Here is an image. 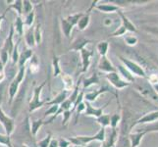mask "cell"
I'll return each mask as SVG.
<instances>
[{"mask_svg":"<svg viewBox=\"0 0 158 147\" xmlns=\"http://www.w3.org/2000/svg\"><path fill=\"white\" fill-rule=\"evenodd\" d=\"M68 140L71 142V144L74 145H79V146H85L89 144V142L94 140H98V141H104L105 140V129L101 128L100 130L94 137H70Z\"/></svg>","mask_w":158,"mask_h":147,"instance_id":"1","label":"cell"},{"mask_svg":"<svg viewBox=\"0 0 158 147\" xmlns=\"http://www.w3.org/2000/svg\"><path fill=\"white\" fill-rule=\"evenodd\" d=\"M25 74H26V66L19 68V72H18L17 76H16V78L12 80V83H11V84L9 86L8 92H9V103L10 104H12L15 96L18 93L20 85L22 84V81L24 80Z\"/></svg>","mask_w":158,"mask_h":147,"instance_id":"2","label":"cell"},{"mask_svg":"<svg viewBox=\"0 0 158 147\" xmlns=\"http://www.w3.org/2000/svg\"><path fill=\"white\" fill-rule=\"evenodd\" d=\"M45 83H46V81H43L40 85L36 86V88H35L34 96H32V99L30 102V112H35L39 108H41L43 105H44V103L47 102L45 100H41L40 99V93H41L42 88H44Z\"/></svg>","mask_w":158,"mask_h":147,"instance_id":"3","label":"cell"},{"mask_svg":"<svg viewBox=\"0 0 158 147\" xmlns=\"http://www.w3.org/2000/svg\"><path fill=\"white\" fill-rule=\"evenodd\" d=\"M0 123L3 125L4 129H5V133H6V135H10L14 133V129H15V122L14 120L7 116L5 112L2 110V108L0 107Z\"/></svg>","mask_w":158,"mask_h":147,"instance_id":"4","label":"cell"},{"mask_svg":"<svg viewBox=\"0 0 158 147\" xmlns=\"http://www.w3.org/2000/svg\"><path fill=\"white\" fill-rule=\"evenodd\" d=\"M106 78H107V80H108L109 81H110V84H111L112 85L115 86L116 88L121 89V88H126V86L129 85V83H128V81L123 80L121 78L119 77V75H118L116 72L107 74V75H106Z\"/></svg>","mask_w":158,"mask_h":147,"instance_id":"5","label":"cell"},{"mask_svg":"<svg viewBox=\"0 0 158 147\" xmlns=\"http://www.w3.org/2000/svg\"><path fill=\"white\" fill-rule=\"evenodd\" d=\"M26 91H27V85L25 84L19 93H17V96H16L15 103H14V105L12 107V110H11V114H12L13 116L17 115L19 110L22 107V105H23V101H24V97H25V94H26Z\"/></svg>","mask_w":158,"mask_h":147,"instance_id":"6","label":"cell"},{"mask_svg":"<svg viewBox=\"0 0 158 147\" xmlns=\"http://www.w3.org/2000/svg\"><path fill=\"white\" fill-rule=\"evenodd\" d=\"M120 59H121V61L126 65V68L128 70H130L131 72L134 73L135 75L137 76H139V77H144V72L143 70L141 69V67H139L138 64H135L132 61H130V60L128 59H125L123 57H120Z\"/></svg>","mask_w":158,"mask_h":147,"instance_id":"7","label":"cell"},{"mask_svg":"<svg viewBox=\"0 0 158 147\" xmlns=\"http://www.w3.org/2000/svg\"><path fill=\"white\" fill-rule=\"evenodd\" d=\"M81 63H83L81 72L85 73L89 70V67L90 65V58L94 55V51L88 50V49L85 47L81 50Z\"/></svg>","mask_w":158,"mask_h":147,"instance_id":"8","label":"cell"},{"mask_svg":"<svg viewBox=\"0 0 158 147\" xmlns=\"http://www.w3.org/2000/svg\"><path fill=\"white\" fill-rule=\"evenodd\" d=\"M14 26L12 25L11 26V29H10V34L8 35V37L6 39L4 42V45L2 47V50L4 51H7L9 55H12V52H13V49H14V46L15 44L13 43V35H14Z\"/></svg>","mask_w":158,"mask_h":147,"instance_id":"9","label":"cell"},{"mask_svg":"<svg viewBox=\"0 0 158 147\" xmlns=\"http://www.w3.org/2000/svg\"><path fill=\"white\" fill-rule=\"evenodd\" d=\"M32 56H34V53H32V50L31 48L28 47L26 49H23V51L20 53V56H19V61H18L19 68L25 67L27 61H28L29 59H31Z\"/></svg>","mask_w":158,"mask_h":147,"instance_id":"10","label":"cell"},{"mask_svg":"<svg viewBox=\"0 0 158 147\" xmlns=\"http://www.w3.org/2000/svg\"><path fill=\"white\" fill-rule=\"evenodd\" d=\"M98 69L102 72H106V73H114L116 72L115 68L113 67V65L111 64V62L106 58V56L101 57L99 64H98Z\"/></svg>","mask_w":158,"mask_h":147,"instance_id":"11","label":"cell"},{"mask_svg":"<svg viewBox=\"0 0 158 147\" xmlns=\"http://www.w3.org/2000/svg\"><path fill=\"white\" fill-rule=\"evenodd\" d=\"M85 114L86 116H94L98 118L101 115H103V110H104L105 106L103 108H99V109H95L92 107L89 102H85Z\"/></svg>","mask_w":158,"mask_h":147,"instance_id":"12","label":"cell"},{"mask_svg":"<svg viewBox=\"0 0 158 147\" xmlns=\"http://www.w3.org/2000/svg\"><path fill=\"white\" fill-rule=\"evenodd\" d=\"M89 20H90V13H89V11H88V13L83 14V16L80 18L78 24H77L78 29L80 31H85L86 28H88V26L89 24Z\"/></svg>","mask_w":158,"mask_h":147,"instance_id":"13","label":"cell"},{"mask_svg":"<svg viewBox=\"0 0 158 147\" xmlns=\"http://www.w3.org/2000/svg\"><path fill=\"white\" fill-rule=\"evenodd\" d=\"M61 28H62V31L64 32L65 36H66L67 39H70V35L74 28V25L71 23V22H69L67 19H61Z\"/></svg>","mask_w":158,"mask_h":147,"instance_id":"14","label":"cell"},{"mask_svg":"<svg viewBox=\"0 0 158 147\" xmlns=\"http://www.w3.org/2000/svg\"><path fill=\"white\" fill-rule=\"evenodd\" d=\"M68 94H69V92L66 91V90H63L61 91L60 93L54 98L53 100L49 101V102H47V104L48 105H59V104H62V103L67 99V97H68Z\"/></svg>","mask_w":158,"mask_h":147,"instance_id":"15","label":"cell"},{"mask_svg":"<svg viewBox=\"0 0 158 147\" xmlns=\"http://www.w3.org/2000/svg\"><path fill=\"white\" fill-rule=\"evenodd\" d=\"M61 78L64 83V90H66L68 92L72 91L74 88V80H73L72 77L69 75H66V74H62Z\"/></svg>","mask_w":158,"mask_h":147,"instance_id":"16","label":"cell"},{"mask_svg":"<svg viewBox=\"0 0 158 147\" xmlns=\"http://www.w3.org/2000/svg\"><path fill=\"white\" fill-rule=\"evenodd\" d=\"M105 91H107V88H100V89H98V90H96V91H94V92H89V93H88V94H85L84 97V99L88 102V101H94L96 98H97V96L98 95H100L101 93H103V92H105Z\"/></svg>","mask_w":158,"mask_h":147,"instance_id":"17","label":"cell"},{"mask_svg":"<svg viewBox=\"0 0 158 147\" xmlns=\"http://www.w3.org/2000/svg\"><path fill=\"white\" fill-rule=\"evenodd\" d=\"M25 39H26V43L28 45L29 48L31 49V47H34L36 45L35 43V35H34V31H32L31 29H29V31L26 32V35H25Z\"/></svg>","mask_w":158,"mask_h":147,"instance_id":"18","label":"cell"},{"mask_svg":"<svg viewBox=\"0 0 158 147\" xmlns=\"http://www.w3.org/2000/svg\"><path fill=\"white\" fill-rule=\"evenodd\" d=\"M96 8L99 11H101V12H104V13H113V12H115V11L118 10V7L115 6V5H112V4L97 5Z\"/></svg>","mask_w":158,"mask_h":147,"instance_id":"19","label":"cell"},{"mask_svg":"<svg viewBox=\"0 0 158 147\" xmlns=\"http://www.w3.org/2000/svg\"><path fill=\"white\" fill-rule=\"evenodd\" d=\"M24 21L22 20L21 16H17L15 19V28L16 31L18 32L19 35H24Z\"/></svg>","mask_w":158,"mask_h":147,"instance_id":"20","label":"cell"},{"mask_svg":"<svg viewBox=\"0 0 158 147\" xmlns=\"http://www.w3.org/2000/svg\"><path fill=\"white\" fill-rule=\"evenodd\" d=\"M44 125V122L42 120H37V121H31V133L34 137H36L37 132L40 130L41 126Z\"/></svg>","mask_w":158,"mask_h":147,"instance_id":"21","label":"cell"},{"mask_svg":"<svg viewBox=\"0 0 158 147\" xmlns=\"http://www.w3.org/2000/svg\"><path fill=\"white\" fill-rule=\"evenodd\" d=\"M158 120V112H152L149 113L148 115H145L143 118H141L140 120L137 122V124H140V123H146V122H154Z\"/></svg>","mask_w":158,"mask_h":147,"instance_id":"22","label":"cell"},{"mask_svg":"<svg viewBox=\"0 0 158 147\" xmlns=\"http://www.w3.org/2000/svg\"><path fill=\"white\" fill-rule=\"evenodd\" d=\"M30 70L32 74H36L40 71V63H39V60H37V57L35 55H34L31 58Z\"/></svg>","mask_w":158,"mask_h":147,"instance_id":"23","label":"cell"},{"mask_svg":"<svg viewBox=\"0 0 158 147\" xmlns=\"http://www.w3.org/2000/svg\"><path fill=\"white\" fill-rule=\"evenodd\" d=\"M138 89H139L140 92H143V93L145 96H149L150 98H152V99L157 100V97L155 96L154 91L152 90L150 88H148V86H144V85H141V86H138Z\"/></svg>","mask_w":158,"mask_h":147,"instance_id":"24","label":"cell"},{"mask_svg":"<svg viewBox=\"0 0 158 147\" xmlns=\"http://www.w3.org/2000/svg\"><path fill=\"white\" fill-rule=\"evenodd\" d=\"M8 9H14L15 11H17L18 16H21L22 17V12H23V1H21V0L14 1L13 4H10Z\"/></svg>","mask_w":158,"mask_h":147,"instance_id":"25","label":"cell"},{"mask_svg":"<svg viewBox=\"0 0 158 147\" xmlns=\"http://www.w3.org/2000/svg\"><path fill=\"white\" fill-rule=\"evenodd\" d=\"M96 49H97V51H98V53L100 54V56L104 57L106 56L107 51H108V43L106 41H101L97 44Z\"/></svg>","mask_w":158,"mask_h":147,"instance_id":"26","label":"cell"},{"mask_svg":"<svg viewBox=\"0 0 158 147\" xmlns=\"http://www.w3.org/2000/svg\"><path fill=\"white\" fill-rule=\"evenodd\" d=\"M34 35H35V43H36V44H40V43L41 42V40H42V30H41V25L40 24H37L35 26Z\"/></svg>","mask_w":158,"mask_h":147,"instance_id":"27","label":"cell"},{"mask_svg":"<svg viewBox=\"0 0 158 147\" xmlns=\"http://www.w3.org/2000/svg\"><path fill=\"white\" fill-rule=\"evenodd\" d=\"M121 17L123 19V26L122 27L125 30H126V31H137V30H135V26L132 23H131L130 20L127 17H125L123 14H121Z\"/></svg>","mask_w":158,"mask_h":147,"instance_id":"28","label":"cell"},{"mask_svg":"<svg viewBox=\"0 0 158 147\" xmlns=\"http://www.w3.org/2000/svg\"><path fill=\"white\" fill-rule=\"evenodd\" d=\"M110 120H111V116L110 115H101L100 117L97 118V123H99L102 128H105L107 126H110Z\"/></svg>","mask_w":158,"mask_h":147,"instance_id":"29","label":"cell"},{"mask_svg":"<svg viewBox=\"0 0 158 147\" xmlns=\"http://www.w3.org/2000/svg\"><path fill=\"white\" fill-rule=\"evenodd\" d=\"M52 66H53V76L54 77H58V76L61 74V68L59 67V58L58 57H56V56L53 57Z\"/></svg>","mask_w":158,"mask_h":147,"instance_id":"30","label":"cell"},{"mask_svg":"<svg viewBox=\"0 0 158 147\" xmlns=\"http://www.w3.org/2000/svg\"><path fill=\"white\" fill-rule=\"evenodd\" d=\"M94 84H98V78H97V75L96 74H94L91 78L86 79V80H84V88H89V85Z\"/></svg>","mask_w":158,"mask_h":147,"instance_id":"31","label":"cell"},{"mask_svg":"<svg viewBox=\"0 0 158 147\" xmlns=\"http://www.w3.org/2000/svg\"><path fill=\"white\" fill-rule=\"evenodd\" d=\"M88 42H89V40H85V39H79L74 43V46L72 47V49L78 51V50H81L83 48H85V46L88 44Z\"/></svg>","mask_w":158,"mask_h":147,"instance_id":"32","label":"cell"},{"mask_svg":"<svg viewBox=\"0 0 158 147\" xmlns=\"http://www.w3.org/2000/svg\"><path fill=\"white\" fill-rule=\"evenodd\" d=\"M19 56H20V53H19V42L14 46V49H13V52H12V63L13 65H15L16 63H18L19 61Z\"/></svg>","mask_w":158,"mask_h":147,"instance_id":"33","label":"cell"},{"mask_svg":"<svg viewBox=\"0 0 158 147\" xmlns=\"http://www.w3.org/2000/svg\"><path fill=\"white\" fill-rule=\"evenodd\" d=\"M51 139H52L51 133H48L46 137H44L42 140H40V141L37 142V147H48V146H49Z\"/></svg>","mask_w":158,"mask_h":147,"instance_id":"34","label":"cell"},{"mask_svg":"<svg viewBox=\"0 0 158 147\" xmlns=\"http://www.w3.org/2000/svg\"><path fill=\"white\" fill-rule=\"evenodd\" d=\"M0 144L5 145L7 147H13L12 142H11V139L9 135L6 134H0Z\"/></svg>","mask_w":158,"mask_h":147,"instance_id":"35","label":"cell"},{"mask_svg":"<svg viewBox=\"0 0 158 147\" xmlns=\"http://www.w3.org/2000/svg\"><path fill=\"white\" fill-rule=\"evenodd\" d=\"M143 133H135L131 137V139H132V147L139 146V141H140L141 137H143Z\"/></svg>","mask_w":158,"mask_h":147,"instance_id":"36","label":"cell"},{"mask_svg":"<svg viewBox=\"0 0 158 147\" xmlns=\"http://www.w3.org/2000/svg\"><path fill=\"white\" fill-rule=\"evenodd\" d=\"M116 135H117V134H116V130H115V129H113V133H112V134H111L110 138L108 139L107 142H105L104 145H103L102 147H112V146L114 145V143H115Z\"/></svg>","mask_w":158,"mask_h":147,"instance_id":"37","label":"cell"},{"mask_svg":"<svg viewBox=\"0 0 158 147\" xmlns=\"http://www.w3.org/2000/svg\"><path fill=\"white\" fill-rule=\"evenodd\" d=\"M23 12L27 15L32 12V4L31 1H28V0L23 1Z\"/></svg>","mask_w":158,"mask_h":147,"instance_id":"38","label":"cell"},{"mask_svg":"<svg viewBox=\"0 0 158 147\" xmlns=\"http://www.w3.org/2000/svg\"><path fill=\"white\" fill-rule=\"evenodd\" d=\"M34 20H35V13L31 12L30 14L27 15V18L24 21V25L28 27V28H30V27L32 25V23H34Z\"/></svg>","mask_w":158,"mask_h":147,"instance_id":"39","label":"cell"},{"mask_svg":"<svg viewBox=\"0 0 158 147\" xmlns=\"http://www.w3.org/2000/svg\"><path fill=\"white\" fill-rule=\"evenodd\" d=\"M58 109H59V106L58 105H52L48 110L45 112V117L46 116H55L56 115V113L58 112Z\"/></svg>","mask_w":158,"mask_h":147,"instance_id":"40","label":"cell"},{"mask_svg":"<svg viewBox=\"0 0 158 147\" xmlns=\"http://www.w3.org/2000/svg\"><path fill=\"white\" fill-rule=\"evenodd\" d=\"M119 70H120V72H121V74H123V77L127 79V80H134L132 75H131L126 69H124L123 66H119Z\"/></svg>","mask_w":158,"mask_h":147,"instance_id":"41","label":"cell"},{"mask_svg":"<svg viewBox=\"0 0 158 147\" xmlns=\"http://www.w3.org/2000/svg\"><path fill=\"white\" fill-rule=\"evenodd\" d=\"M119 120H120V116H119V115H113V116H111L110 125L112 126L113 129H115V128H116L117 124H118V122H119Z\"/></svg>","mask_w":158,"mask_h":147,"instance_id":"42","label":"cell"},{"mask_svg":"<svg viewBox=\"0 0 158 147\" xmlns=\"http://www.w3.org/2000/svg\"><path fill=\"white\" fill-rule=\"evenodd\" d=\"M71 113H72V110H68V111H65L63 112V116H64V120H63V126H65L68 121H69V119L71 117Z\"/></svg>","mask_w":158,"mask_h":147,"instance_id":"43","label":"cell"},{"mask_svg":"<svg viewBox=\"0 0 158 147\" xmlns=\"http://www.w3.org/2000/svg\"><path fill=\"white\" fill-rule=\"evenodd\" d=\"M71 145V142L69 140H66V139H60L58 141V146L59 147H70Z\"/></svg>","mask_w":158,"mask_h":147,"instance_id":"44","label":"cell"},{"mask_svg":"<svg viewBox=\"0 0 158 147\" xmlns=\"http://www.w3.org/2000/svg\"><path fill=\"white\" fill-rule=\"evenodd\" d=\"M76 107H77V113H78V114L81 113L83 111H85V102H84V101H83V102H81L80 104H78Z\"/></svg>","mask_w":158,"mask_h":147,"instance_id":"45","label":"cell"},{"mask_svg":"<svg viewBox=\"0 0 158 147\" xmlns=\"http://www.w3.org/2000/svg\"><path fill=\"white\" fill-rule=\"evenodd\" d=\"M5 78V74H4V65L0 62V83L3 81Z\"/></svg>","mask_w":158,"mask_h":147,"instance_id":"46","label":"cell"},{"mask_svg":"<svg viewBox=\"0 0 158 147\" xmlns=\"http://www.w3.org/2000/svg\"><path fill=\"white\" fill-rule=\"evenodd\" d=\"M126 41H127L128 44L133 45V44H135V42H137V39L134 37V36H129L126 39Z\"/></svg>","mask_w":158,"mask_h":147,"instance_id":"47","label":"cell"},{"mask_svg":"<svg viewBox=\"0 0 158 147\" xmlns=\"http://www.w3.org/2000/svg\"><path fill=\"white\" fill-rule=\"evenodd\" d=\"M149 80H150L151 84H158V77L155 75H152L149 78Z\"/></svg>","mask_w":158,"mask_h":147,"instance_id":"48","label":"cell"},{"mask_svg":"<svg viewBox=\"0 0 158 147\" xmlns=\"http://www.w3.org/2000/svg\"><path fill=\"white\" fill-rule=\"evenodd\" d=\"M48 147H59L58 146V140L56 139H51L50 143H49V146Z\"/></svg>","mask_w":158,"mask_h":147,"instance_id":"49","label":"cell"},{"mask_svg":"<svg viewBox=\"0 0 158 147\" xmlns=\"http://www.w3.org/2000/svg\"><path fill=\"white\" fill-rule=\"evenodd\" d=\"M149 130H158V123L155 124V125H153V126H152V127L150 128Z\"/></svg>","mask_w":158,"mask_h":147,"instance_id":"50","label":"cell"},{"mask_svg":"<svg viewBox=\"0 0 158 147\" xmlns=\"http://www.w3.org/2000/svg\"><path fill=\"white\" fill-rule=\"evenodd\" d=\"M5 13H6V12H4L2 15H0V26H1V22H2V20L5 18Z\"/></svg>","mask_w":158,"mask_h":147,"instance_id":"51","label":"cell"},{"mask_svg":"<svg viewBox=\"0 0 158 147\" xmlns=\"http://www.w3.org/2000/svg\"><path fill=\"white\" fill-rule=\"evenodd\" d=\"M150 31H153V32H155V34H158V28H151Z\"/></svg>","mask_w":158,"mask_h":147,"instance_id":"52","label":"cell"},{"mask_svg":"<svg viewBox=\"0 0 158 147\" xmlns=\"http://www.w3.org/2000/svg\"><path fill=\"white\" fill-rule=\"evenodd\" d=\"M71 147H85V146H79V145H72Z\"/></svg>","mask_w":158,"mask_h":147,"instance_id":"53","label":"cell"},{"mask_svg":"<svg viewBox=\"0 0 158 147\" xmlns=\"http://www.w3.org/2000/svg\"><path fill=\"white\" fill-rule=\"evenodd\" d=\"M155 89H156V91L158 92V85H155Z\"/></svg>","mask_w":158,"mask_h":147,"instance_id":"54","label":"cell"},{"mask_svg":"<svg viewBox=\"0 0 158 147\" xmlns=\"http://www.w3.org/2000/svg\"><path fill=\"white\" fill-rule=\"evenodd\" d=\"M23 147H28V146H27V145H23Z\"/></svg>","mask_w":158,"mask_h":147,"instance_id":"55","label":"cell"}]
</instances>
